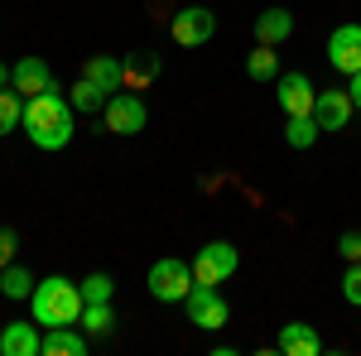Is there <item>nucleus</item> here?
<instances>
[{"instance_id":"obj_25","label":"nucleus","mask_w":361,"mask_h":356,"mask_svg":"<svg viewBox=\"0 0 361 356\" xmlns=\"http://www.w3.org/2000/svg\"><path fill=\"white\" fill-rule=\"evenodd\" d=\"M342 299L352 303V308H361V260L347 265V274H342Z\"/></svg>"},{"instance_id":"obj_22","label":"nucleus","mask_w":361,"mask_h":356,"mask_svg":"<svg viewBox=\"0 0 361 356\" xmlns=\"http://www.w3.org/2000/svg\"><path fill=\"white\" fill-rule=\"evenodd\" d=\"M154 73H159V58L154 54H135L126 63V92H140L145 82H154Z\"/></svg>"},{"instance_id":"obj_7","label":"nucleus","mask_w":361,"mask_h":356,"mask_svg":"<svg viewBox=\"0 0 361 356\" xmlns=\"http://www.w3.org/2000/svg\"><path fill=\"white\" fill-rule=\"evenodd\" d=\"M236 265H241V255H236L231 241H207L193 255V279L197 284H222V279L236 274Z\"/></svg>"},{"instance_id":"obj_16","label":"nucleus","mask_w":361,"mask_h":356,"mask_svg":"<svg viewBox=\"0 0 361 356\" xmlns=\"http://www.w3.org/2000/svg\"><path fill=\"white\" fill-rule=\"evenodd\" d=\"M82 78H92L102 92H121V87H126V63L111 58V54H92L82 63Z\"/></svg>"},{"instance_id":"obj_12","label":"nucleus","mask_w":361,"mask_h":356,"mask_svg":"<svg viewBox=\"0 0 361 356\" xmlns=\"http://www.w3.org/2000/svg\"><path fill=\"white\" fill-rule=\"evenodd\" d=\"M0 356H44V332H39V323H5V332H0Z\"/></svg>"},{"instance_id":"obj_29","label":"nucleus","mask_w":361,"mask_h":356,"mask_svg":"<svg viewBox=\"0 0 361 356\" xmlns=\"http://www.w3.org/2000/svg\"><path fill=\"white\" fill-rule=\"evenodd\" d=\"M10 82H15V68H5V63H0V92H5Z\"/></svg>"},{"instance_id":"obj_20","label":"nucleus","mask_w":361,"mask_h":356,"mask_svg":"<svg viewBox=\"0 0 361 356\" xmlns=\"http://www.w3.org/2000/svg\"><path fill=\"white\" fill-rule=\"evenodd\" d=\"M106 97H111V92H102L92 78H78V82H73V92H68V102H73V111H78V116L102 111V106H106Z\"/></svg>"},{"instance_id":"obj_18","label":"nucleus","mask_w":361,"mask_h":356,"mask_svg":"<svg viewBox=\"0 0 361 356\" xmlns=\"http://www.w3.org/2000/svg\"><path fill=\"white\" fill-rule=\"evenodd\" d=\"M246 78L250 82H275L279 78V54L270 49V44H255L246 54Z\"/></svg>"},{"instance_id":"obj_28","label":"nucleus","mask_w":361,"mask_h":356,"mask_svg":"<svg viewBox=\"0 0 361 356\" xmlns=\"http://www.w3.org/2000/svg\"><path fill=\"white\" fill-rule=\"evenodd\" d=\"M347 97H352V106L361 111V73H352V78H347Z\"/></svg>"},{"instance_id":"obj_23","label":"nucleus","mask_w":361,"mask_h":356,"mask_svg":"<svg viewBox=\"0 0 361 356\" xmlns=\"http://www.w3.org/2000/svg\"><path fill=\"white\" fill-rule=\"evenodd\" d=\"M15 125H25V97L15 87H5L0 92V135H10Z\"/></svg>"},{"instance_id":"obj_27","label":"nucleus","mask_w":361,"mask_h":356,"mask_svg":"<svg viewBox=\"0 0 361 356\" xmlns=\"http://www.w3.org/2000/svg\"><path fill=\"white\" fill-rule=\"evenodd\" d=\"M15 250H20V236H15V226H0V270L15 260Z\"/></svg>"},{"instance_id":"obj_10","label":"nucleus","mask_w":361,"mask_h":356,"mask_svg":"<svg viewBox=\"0 0 361 356\" xmlns=\"http://www.w3.org/2000/svg\"><path fill=\"white\" fill-rule=\"evenodd\" d=\"M328 63L337 73H361V25H337L328 34Z\"/></svg>"},{"instance_id":"obj_6","label":"nucleus","mask_w":361,"mask_h":356,"mask_svg":"<svg viewBox=\"0 0 361 356\" xmlns=\"http://www.w3.org/2000/svg\"><path fill=\"white\" fill-rule=\"evenodd\" d=\"M169 34H173V44H178V49H202V44L217 34V15H212L207 5H183V10L173 15Z\"/></svg>"},{"instance_id":"obj_1","label":"nucleus","mask_w":361,"mask_h":356,"mask_svg":"<svg viewBox=\"0 0 361 356\" xmlns=\"http://www.w3.org/2000/svg\"><path fill=\"white\" fill-rule=\"evenodd\" d=\"M73 130H78V111L63 97V87H49V92H39V97L25 102V135L34 140V149H44V154L68 149Z\"/></svg>"},{"instance_id":"obj_3","label":"nucleus","mask_w":361,"mask_h":356,"mask_svg":"<svg viewBox=\"0 0 361 356\" xmlns=\"http://www.w3.org/2000/svg\"><path fill=\"white\" fill-rule=\"evenodd\" d=\"M193 284H197V279H193V260H178V255L154 260L149 274H145V289H149V299H154V303H183Z\"/></svg>"},{"instance_id":"obj_5","label":"nucleus","mask_w":361,"mask_h":356,"mask_svg":"<svg viewBox=\"0 0 361 356\" xmlns=\"http://www.w3.org/2000/svg\"><path fill=\"white\" fill-rule=\"evenodd\" d=\"M102 121H106V130L111 135H140L145 125H149V106L140 102L135 92H111L106 97V106H102Z\"/></svg>"},{"instance_id":"obj_19","label":"nucleus","mask_w":361,"mask_h":356,"mask_svg":"<svg viewBox=\"0 0 361 356\" xmlns=\"http://www.w3.org/2000/svg\"><path fill=\"white\" fill-rule=\"evenodd\" d=\"M34 284H39V279H34L20 260H10V265L0 270V294H5V299H15V303L29 299V294H34Z\"/></svg>"},{"instance_id":"obj_2","label":"nucleus","mask_w":361,"mask_h":356,"mask_svg":"<svg viewBox=\"0 0 361 356\" xmlns=\"http://www.w3.org/2000/svg\"><path fill=\"white\" fill-rule=\"evenodd\" d=\"M82 284H73L68 274H49V279H39L34 284V294H29V318L39 323V328H68V323H78L82 318Z\"/></svg>"},{"instance_id":"obj_8","label":"nucleus","mask_w":361,"mask_h":356,"mask_svg":"<svg viewBox=\"0 0 361 356\" xmlns=\"http://www.w3.org/2000/svg\"><path fill=\"white\" fill-rule=\"evenodd\" d=\"M275 97H279V111L284 116H313V106H318V87H313L308 73H279Z\"/></svg>"},{"instance_id":"obj_14","label":"nucleus","mask_w":361,"mask_h":356,"mask_svg":"<svg viewBox=\"0 0 361 356\" xmlns=\"http://www.w3.org/2000/svg\"><path fill=\"white\" fill-rule=\"evenodd\" d=\"M289 34H294V15H289L284 5H270V10H260V15H255V44L279 49Z\"/></svg>"},{"instance_id":"obj_17","label":"nucleus","mask_w":361,"mask_h":356,"mask_svg":"<svg viewBox=\"0 0 361 356\" xmlns=\"http://www.w3.org/2000/svg\"><path fill=\"white\" fill-rule=\"evenodd\" d=\"M318 135H323V125L313 116H284V145L289 149H313Z\"/></svg>"},{"instance_id":"obj_15","label":"nucleus","mask_w":361,"mask_h":356,"mask_svg":"<svg viewBox=\"0 0 361 356\" xmlns=\"http://www.w3.org/2000/svg\"><path fill=\"white\" fill-rule=\"evenodd\" d=\"M92 347V337H87L78 323H68V328H44V356H87Z\"/></svg>"},{"instance_id":"obj_13","label":"nucleus","mask_w":361,"mask_h":356,"mask_svg":"<svg viewBox=\"0 0 361 356\" xmlns=\"http://www.w3.org/2000/svg\"><path fill=\"white\" fill-rule=\"evenodd\" d=\"M275 352H284V356H323V337H318L313 323H284Z\"/></svg>"},{"instance_id":"obj_21","label":"nucleus","mask_w":361,"mask_h":356,"mask_svg":"<svg viewBox=\"0 0 361 356\" xmlns=\"http://www.w3.org/2000/svg\"><path fill=\"white\" fill-rule=\"evenodd\" d=\"M78 328H82L87 337H106V332L116 328L111 303H82V318H78Z\"/></svg>"},{"instance_id":"obj_11","label":"nucleus","mask_w":361,"mask_h":356,"mask_svg":"<svg viewBox=\"0 0 361 356\" xmlns=\"http://www.w3.org/2000/svg\"><path fill=\"white\" fill-rule=\"evenodd\" d=\"M15 92H20V97H39V92H49V87H58V78L54 73H49V63H44V58L39 54H29V58H20V63H15Z\"/></svg>"},{"instance_id":"obj_24","label":"nucleus","mask_w":361,"mask_h":356,"mask_svg":"<svg viewBox=\"0 0 361 356\" xmlns=\"http://www.w3.org/2000/svg\"><path fill=\"white\" fill-rule=\"evenodd\" d=\"M111 294H116V279L106 270H92L82 279V299L87 303H111Z\"/></svg>"},{"instance_id":"obj_26","label":"nucleus","mask_w":361,"mask_h":356,"mask_svg":"<svg viewBox=\"0 0 361 356\" xmlns=\"http://www.w3.org/2000/svg\"><path fill=\"white\" fill-rule=\"evenodd\" d=\"M337 250H342L347 265H357L361 260V231H342V236H337Z\"/></svg>"},{"instance_id":"obj_4","label":"nucleus","mask_w":361,"mask_h":356,"mask_svg":"<svg viewBox=\"0 0 361 356\" xmlns=\"http://www.w3.org/2000/svg\"><path fill=\"white\" fill-rule=\"evenodd\" d=\"M183 313H188V323L202 332H217L226 328V318H231V303L222 299V289L217 284H193L188 289V299H183Z\"/></svg>"},{"instance_id":"obj_9","label":"nucleus","mask_w":361,"mask_h":356,"mask_svg":"<svg viewBox=\"0 0 361 356\" xmlns=\"http://www.w3.org/2000/svg\"><path fill=\"white\" fill-rule=\"evenodd\" d=\"M352 116H357V106H352L347 87H323V92H318L313 121L323 125V135H328V130H347V125H352Z\"/></svg>"}]
</instances>
